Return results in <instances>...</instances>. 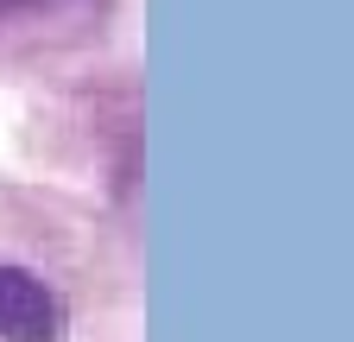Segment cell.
Returning <instances> with one entry per match:
<instances>
[{"label": "cell", "mask_w": 354, "mask_h": 342, "mask_svg": "<svg viewBox=\"0 0 354 342\" xmlns=\"http://www.w3.org/2000/svg\"><path fill=\"white\" fill-rule=\"evenodd\" d=\"M64 323H70V311L51 285L32 267L0 260V342H57Z\"/></svg>", "instance_id": "1"}, {"label": "cell", "mask_w": 354, "mask_h": 342, "mask_svg": "<svg viewBox=\"0 0 354 342\" xmlns=\"http://www.w3.org/2000/svg\"><path fill=\"white\" fill-rule=\"evenodd\" d=\"M32 7H44V0H0V19H13V13H32Z\"/></svg>", "instance_id": "2"}]
</instances>
